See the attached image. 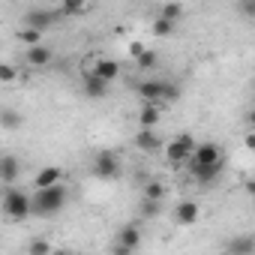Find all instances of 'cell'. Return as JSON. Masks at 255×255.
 <instances>
[{
  "instance_id": "cell-1",
  "label": "cell",
  "mask_w": 255,
  "mask_h": 255,
  "mask_svg": "<svg viewBox=\"0 0 255 255\" xmlns=\"http://www.w3.org/2000/svg\"><path fill=\"white\" fill-rule=\"evenodd\" d=\"M66 201H69V192H66L63 180H60V183H54V186L36 189V195L30 198V216L51 219V216H57V213L66 207Z\"/></svg>"
},
{
  "instance_id": "cell-2",
  "label": "cell",
  "mask_w": 255,
  "mask_h": 255,
  "mask_svg": "<svg viewBox=\"0 0 255 255\" xmlns=\"http://www.w3.org/2000/svg\"><path fill=\"white\" fill-rule=\"evenodd\" d=\"M135 93L144 99V102H174L177 96H180V90H177V84H171V81H162V78H150V81H141L138 87H135Z\"/></svg>"
},
{
  "instance_id": "cell-3",
  "label": "cell",
  "mask_w": 255,
  "mask_h": 255,
  "mask_svg": "<svg viewBox=\"0 0 255 255\" xmlns=\"http://www.w3.org/2000/svg\"><path fill=\"white\" fill-rule=\"evenodd\" d=\"M0 210H3L6 219L21 222V219L30 216V195L21 192V189H9V192L3 195V201H0Z\"/></svg>"
},
{
  "instance_id": "cell-4",
  "label": "cell",
  "mask_w": 255,
  "mask_h": 255,
  "mask_svg": "<svg viewBox=\"0 0 255 255\" xmlns=\"http://www.w3.org/2000/svg\"><path fill=\"white\" fill-rule=\"evenodd\" d=\"M192 144H195V138L189 135V132H177L162 150H165V162L168 165H183V162H189V153H192Z\"/></svg>"
},
{
  "instance_id": "cell-5",
  "label": "cell",
  "mask_w": 255,
  "mask_h": 255,
  "mask_svg": "<svg viewBox=\"0 0 255 255\" xmlns=\"http://www.w3.org/2000/svg\"><path fill=\"white\" fill-rule=\"evenodd\" d=\"M93 174L102 177V180L120 177V156L111 153V150H99V153L93 156Z\"/></svg>"
},
{
  "instance_id": "cell-6",
  "label": "cell",
  "mask_w": 255,
  "mask_h": 255,
  "mask_svg": "<svg viewBox=\"0 0 255 255\" xmlns=\"http://www.w3.org/2000/svg\"><path fill=\"white\" fill-rule=\"evenodd\" d=\"M189 162L192 165H216V162H222V150L213 141H201V144L195 141L192 153H189Z\"/></svg>"
},
{
  "instance_id": "cell-7",
  "label": "cell",
  "mask_w": 255,
  "mask_h": 255,
  "mask_svg": "<svg viewBox=\"0 0 255 255\" xmlns=\"http://www.w3.org/2000/svg\"><path fill=\"white\" fill-rule=\"evenodd\" d=\"M141 246V231L135 225H123L117 231V243H114V252L117 255H126V252H135Z\"/></svg>"
},
{
  "instance_id": "cell-8",
  "label": "cell",
  "mask_w": 255,
  "mask_h": 255,
  "mask_svg": "<svg viewBox=\"0 0 255 255\" xmlns=\"http://www.w3.org/2000/svg\"><path fill=\"white\" fill-rule=\"evenodd\" d=\"M135 147H138L141 153H159L162 138H159L156 129H150V126H141V129L135 132Z\"/></svg>"
},
{
  "instance_id": "cell-9",
  "label": "cell",
  "mask_w": 255,
  "mask_h": 255,
  "mask_svg": "<svg viewBox=\"0 0 255 255\" xmlns=\"http://www.w3.org/2000/svg\"><path fill=\"white\" fill-rule=\"evenodd\" d=\"M60 18V12H48V9H30V12H24V24L27 27H36V30H48L54 21Z\"/></svg>"
},
{
  "instance_id": "cell-10",
  "label": "cell",
  "mask_w": 255,
  "mask_h": 255,
  "mask_svg": "<svg viewBox=\"0 0 255 255\" xmlns=\"http://www.w3.org/2000/svg\"><path fill=\"white\" fill-rule=\"evenodd\" d=\"M108 87H111V84H108L105 78H99L96 72H87V75H84V96H87V99H102V96L108 93Z\"/></svg>"
},
{
  "instance_id": "cell-11",
  "label": "cell",
  "mask_w": 255,
  "mask_h": 255,
  "mask_svg": "<svg viewBox=\"0 0 255 255\" xmlns=\"http://www.w3.org/2000/svg\"><path fill=\"white\" fill-rule=\"evenodd\" d=\"M198 216H201V207H198L195 201H180V204L174 207V219H177L180 225H195Z\"/></svg>"
},
{
  "instance_id": "cell-12",
  "label": "cell",
  "mask_w": 255,
  "mask_h": 255,
  "mask_svg": "<svg viewBox=\"0 0 255 255\" xmlns=\"http://www.w3.org/2000/svg\"><path fill=\"white\" fill-rule=\"evenodd\" d=\"M27 63H30L33 69H45V66L51 63V51H48L42 42H36V45H27Z\"/></svg>"
},
{
  "instance_id": "cell-13",
  "label": "cell",
  "mask_w": 255,
  "mask_h": 255,
  "mask_svg": "<svg viewBox=\"0 0 255 255\" xmlns=\"http://www.w3.org/2000/svg\"><path fill=\"white\" fill-rule=\"evenodd\" d=\"M21 174V162L15 156H0V180L3 183H15Z\"/></svg>"
},
{
  "instance_id": "cell-14",
  "label": "cell",
  "mask_w": 255,
  "mask_h": 255,
  "mask_svg": "<svg viewBox=\"0 0 255 255\" xmlns=\"http://www.w3.org/2000/svg\"><path fill=\"white\" fill-rule=\"evenodd\" d=\"M159 120H162L159 102H144V108L138 111V123H141V126H150V129H156Z\"/></svg>"
},
{
  "instance_id": "cell-15",
  "label": "cell",
  "mask_w": 255,
  "mask_h": 255,
  "mask_svg": "<svg viewBox=\"0 0 255 255\" xmlns=\"http://www.w3.org/2000/svg\"><path fill=\"white\" fill-rule=\"evenodd\" d=\"M192 174H195V180H198V183L210 186V183L222 174V162H216V165H192Z\"/></svg>"
},
{
  "instance_id": "cell-16",
  "label": "cell",
  "mask_w": 255,
  "mask_h": 255,
  "mask_svg": "<svg viewBox=\"0 0 255 255\" xmlns=\"http://www.w3.org/2000/svg\"><path fill=\"white\" fill-rule=\"evenodd\" d=\"M60 180H63V168H57V165H48V168H42V171L36 174V189L54 186V183H60Z\"/></svg>"
},
{
  "instance_id": "cell-17",
  "label": "cell",
  "mask_w": 255,
  "mask_h": 255,
  "mask_svg": "<svg viewBox=\"0 0 255 255\" xmlns=\"http://www.w3.org/2000/svg\"><path fill=\"white\" fill-rule=\"evenodd\" d=\"M93 72H96L99 78H105V81L111 84V81H114V78L120 75V66H117L114 60H108V57H99V60H96V66H93Z\"/></svg>"
},
{
  "instance_id": "cell-18",
  "label": "cell",
  "mask_w": 255,
  "mask_h": 255,
  "mask_svg": "<svg viewBox=\"0 0 255 255\" xmlns=\"http://www.w3.org/2000/svg\"><path fill=\"white\" fill-rule=\"evenodd\" d=\"M159 18H168V21H174V24H177V21L183 18V6L177 3V0H171V3H165V6L159 9Z\"/></svg>"
},
{
  "instance_id": "cell-19",
  "label": "cell",
  "mask_w": 255,
  "mask_h": 255,
  "mask_svg": "<svg viewBox=\"0 0 255 255\" xmlns=\"http://www.w3.org/2000/svg\"><path fill=\"white\" fill-rule=\"evenodd\" d=\"M18 81V66L0 60V84H15Z\"/></svg>"
},
{
  "instance_id": "cell-20",
  "label": "cell",
  "mask_w": 255,
  "mask_h": 255,
  "mask_svg": "<svg viewBox=\"0 0 255 255\" xmlns=\"http://www.w3.org/2000/svg\"><path fill=\"white\" fill-rule=\"evenodd\" d=\"M231 255H249L252 249H255V240L252 237H240V240H231Z\"/></svg>"
},
{
  "instance_id": "cell-21",
  "label": "cell",
  "mask_w": 255,
  "mask_h": 255,
  "mask_svg": "<svg viewBox=\"0 0 255 255\" xmlns=\"http://www.w3.org/2000/svg\"><path fill=\"white\" fill-rule=\"evenodd\" d=\"M18 39H21L24 45H36V42L42 39V30H36V27H27V24H24V27L18 30Z\"/></svg>"
},
{
  "instance_id": "cell-22",
  "label": "cell",
  "mask_w": 255,
  "mask_h": 255,
  "mask_svg": "<svg viewBox=\"0 0 255 255\" xmlns=\"http://www.w3.org/2000/svg\"><path fill=\"white\" fill-rule=\"evenodd\" d=\"M156 51H150V48H144L141 54H135V66H141V69H153L156 66Z\"/></svg>"
},
{
  "instance_id": "cell-23",
  "label": "cell",
  "mask_w": 255,
  "mask_h": 255,
  "mask_svg": "<svg viewBox=\"0 0 255 255\" xmlns=\"http://www.w3.org/2000/svg\"><path fill=\"white\" fill-rule=\"evenodd\" d=\"M87 6V0H60V15H75Z\"/></svg>"
},
{
  "instance_id": "cell-24",
  "label": "cell",
  "mask_w": 255,
  "mask_h": 255,
  "mask_svg": "<svg viewBox=\"0 0 255 255\" xmlns=\"http://www.w3.org/2000/svg\"><path fill=\"white\" fill-rule=\"evenodd\" d=\"M144 198H150V201H162V198H165V186L156 183V180H150V183L144 186Z\"/></svg>"
},
{
  "instance_id": "cell-25",
  "label": "cell",
  "mask_w": 255,
  "mask_h": 255,
  "mask_svg": "<svg viewBox=\"0 0 255 255\" xmlns=\"http://www.w3.org/2000/svg\"><path fill=\"white\" fill-rule=\"evenodd\" d=\"M153 33H156V36H171V33H174V21L156 15V21H153Z\"/></svg>"
},
{
  "instance_id": "cell-26",
  "label": "cell",
  "mask_w": 255,
  "mask_h": 255,
  "mask_svg": "<svg viewBox=\"0 0 255 255\" xmlns=\"http://www.w3.org/2000/svg\"><path fill=\"white\" fill-rule=\"evenodd\" d=\"M0 123H3L6 129H18V126H21V114H15V111H0Z\"/></svg>"
},
{
  "instance_id": "cell-27",
  "label": "cell",
  "mask_w": 255,
  "mask_h": 255,
  "mask_svg": "<svg viewBox=\"0 0 255 255\" xmlns=\"http://www.w3.org/2000/svg\"><path fill=\"white\" fill-rule=\"evenodd\" d=\"M27 249H30V252H51V243H45V240H30Z\"/></svg>"
},
{
  "instance_id": "cell-28",
  "label": "cell",
  "mask_w": 255,
  "mask_h": 255,
  "mask_svg": "<svg viewBox=\"0 0 255 255\" xmlns=\"http://www.w3.org/2000/svg\"><path fill=\"white\" fill-rule=\"evenodd\" d=\"M159 204H162V201H150V198H144V216L159 213Z\"/></svg>"
},
{
  "instance_id": "cell-29",
  "label": "cell",
  "mask_w": 255,
  "mask_h": 255,
  "mask_svg": "<svg viewBox=\"0 0 255 255\" xmlns=\"http://www.w3.org/2000/svg\"><path fill=\"white\" fill-rule=\"evenodd\" d=\"M141 51H144V45H141V42H132V45H129V54H132V57H135V54H141Z\"/></svg>"
}]
</instances>
